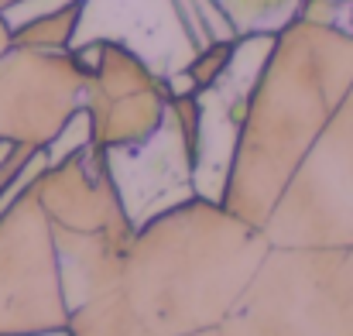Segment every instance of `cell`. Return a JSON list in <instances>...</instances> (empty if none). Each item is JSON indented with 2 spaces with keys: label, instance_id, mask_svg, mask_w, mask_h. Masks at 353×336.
I'll use <instances>...</instances> for the list:
<instances>
[{
  "label": "cell",
  "instance_id": "obj_1",
  "mask_svg": "<svg viewBox=\"0 0 353 336\" xmlns=\"http://www.w3.org/2000/svg\"><path fill=\"white\" fill-rule=\"evenodd\" d=\"M353 83V34L340 24L288 17L247 86L220 203L264 226L302 158Z\"/></svg>",
  "mask_w": 353,
  "mask_h": 336
},
{
  "label": "cell",
  "instance_id": "obj_2",
  "mask_svg": "<svg viewBox=\"0 0 353 336\" xmlns=\"http://www.w3.org/2000/svg\"><path fill=\"white\" fill-rule=\"evenodd\" d=\"M264 230L220 199L192 196L134 226L123 250L120 295L151 336L220 326L268 254Z\"/></svg>",
  "mask_w": 353,
  "mask_h": 336
},
{
  "label": "cell",
  "instance_id": "obj_3",
  "mask_svg": "<svg viewBox=\"0 0 353 336\" xmlns=\"http://www.w3.org/2000/svg\"><path fill=\"white\" fill-rule=\"evenodd\" d=\"M220 336H353V244H271Z\"/></svg>",
  "mask_w": 353,
  "mask_h": 336
},
{
  "label": "cell",
  "instance_id": "obj_4",
  "mask_svg": "<svg viewBox=\"0 0 353 336\" xmlns=\"http://www.w3.org/2000/svg\"><path fill=\"white\" fill-rule=\"evenodd\" d=\"M31 172L0 206V336L55 333L69 319L55 233L34 199Z\"/></svg>",
  "mask_w": 353,
  "mask_h": 336
},
{
  "label": "cell",
  "instance_id": "obj_5",
  "mask_svg": "<svg viewBox=\"0 0 353 336\" xmlns=\"http://www.w3.org/2000/svg\"><path fill=\"white\" fill-rule=\"evenodd\" d=\"M268 244H353V83L261 226Z\"/></svg>",
  "mask_w": 353,
  "mask_h": 336
},
{
  "label": "cell",
  "instance_id": "obj_6",
  "mask_svg": "<svg viewBox=\"0 0 353 336\" xmlns=\"http://www.w3.org/2000/svg\"><path fill=\"white\" fill-rule=\"evenodd\" d=\"M199 134L203 100L196 93H172L161 127L144 144L107 151L110 179L134 226L196 196Z\"/></svg>",
  "mask_w": 353,
  "mask_h": 336
},
{
  "label": "cell",
  "instance_id": "obj_7",
  "mask_svg": "<svg viewBox=\"0 0 353 336\" xmlns=\"http://www.w3.org/2000/svg\"><path fill=\"white\" fill-rule=\"evenodd\" d=\"M90 69L83 59L41 48H10L0 55V144L48 151L83 113Z\"/></svg>",
  "mask_w": 353,
  "mask_h": 336
},
{
  "label": "cell",
  "instance_id": "obj_8",
  "mask_svg": "<svg viewBox=\"0 0 353 336\" xmlns=\"http://www.w3.org/2000/svg\"><path fill=\"white\" fill-rule=\"evenodd\" d=\"M31 189L52 226L76 233H134L107 168V151L93 148L90 141L41 161L31 172Z\"/></svg>",
  "mask_w": 353,
  "mask_h": 336
},
{
  "label": "cell",
  "instance_id": "obj_9",
  "mask_svg": "<svg viewBox=\"0 0 353 336\" xmlns=\"http://www.w3.org/2000/svg\"><path fill=\"white\" fill-rule=\"evenodd\" d=\"M168 86L161 90H141L117 100H83L86 120V141L100 151L134 148L144 144L165 120L168 110Z\"/></svg>",
  "mask_w": 353,
  "mask_h": 336
},
{
  "label": "cell",
  "instance_id": "obj_10",
  "mask_svg": "<svg viewBox=\"0 0 353 336\" xmlns=\"http://www.w3.org/2000/svg\"><path fill=\"white\" fill-rule=\"evenodd\" d=\"M117 281L100 285V288L86 292L79 302H72L69 306V319H65V333L69 336H151L130 316Z\"/></svg>",
  "mask_w": 353,
  "mask_h": 336
},
{
  "label": "cell",
  "instance_id": "obj_11",
  "mask_svg": "<svg viewBox=\"0 0 353 336\" xmlns=\"http://www.w3.org/2000/svg\"><path fill=\"white\" fill-rule=\"evenodd\" d=\"M86 0H62L59 7L34 14L21 24H10V41L17 48H41V52H65L76 45L79 21H83Z\"/></svg>",
  "mask_w": 353,
  "mask_h": 336
},
{
  "label": "cell",
  "instance_id": "obj_12",
  "mask_svg": "<svg viewBox=\"0 0 353 336\" xmlns=\"http://www.w3.org/2000/svg\"><path fill=\"white\" fill-rule=\"evenodd\" d=\"M45 158H48V151H34L24 144H0V206L21 186V179Z\"/></svg>",
  "mask_w": 353,
  "mask_h": 336
},
{
  "label": "cell",
  "instance_id": "obj_13",
  "mask_svg": "<svg viewBox=\"0 0 353 336\" xmlns=\"http://www.w3.org/2000/svg\"><path fill=\"white\" fill-rule=\"evenodd\" d=\"M299 0H220V7L227 10V17L234 21V28L240 34H250V31H261L257 24L295 7Z\"/></svg>",
  "mask_w": 353,
  "mask_h": 336
},
{
  "label": "cell",
  "instance_id": "obj_14",
  "mask_svg": "<svg viewBox=\"0 0 353 336\" xmlns=\"http://www.w3.org/2000/svg\"><path fill=\"white\" fill-rule=\"evenodd\" d=\"M10 48H14V41H10V21H7V14H0V55L10 52Z\"/></svg>",
  "mask_w": 353,
  "mask_h": 336
},
{
  "label": "cell",
  "instance_id": "obj_15",
  "mask_svg": "<svg viewBox=\"0 0 353 336\" xmlns=\"http://www.w3.org/2000/svg\"><path fill=\"white\" fill-rule=\"evenodd\" d=\"M21 3H28V0H0V14H7V10H14Z\"/></svg>",
  "mask_w": 353,
  "mask_h": 336
},
{
  "label": "cell",
  "instance_id": "obj_16",
  "mask_svg": "<svg viewBox=\"0 0 353 336\" xmlns=\"http://www.w3.org/2000/svg\"><path fill=\"white\" fill-rule=\"evenodd\" d=\"M185 336H220V326H210V330H196V333H185Z\"/></svg>",
  "mask_w": 353,
  "mask_h": 336
},
{
  "label": "cell",
  "instance_id": "obj_17",
  "mask_svg": "<svg viewBox=\"0 0 353 336\" xmlns=\"http://www.w3.org/2000/svg\"><path fill=\"white\" fill-rule=\"evenodd\" d=\"M347 31H350V34H353V3H350V28H347Z\"/></svg>",
  "mask_w": 353,
  "mask_h": 336
},
{
  "label": "cell",
  "instance_id": "obj_18",
  "mask_svg": "<svg viewBox=\"0 0 353 336\" xmlns=\"http://www.w3.org/2000/svg\"><path fill=\"white\" fill-rule=\"evenodd\" d=\"M336 3H340V7H350L353 0H336Z\"/></svg>",
  "mask_w": 353,
  "mask_h": 336
}]
</instances>
